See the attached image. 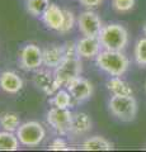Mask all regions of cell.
<instances>
[{
  "instance_id": "cell-1",
  "label": "cell",
  "mask_w": 146,
  "mask_h": 152,
  "mask_svg": "<svg viewBox=\"0 0 146 152\" xmlns=\"http://www.w3.org/2000/svg\"><path fill=\"white\" fill-rule=\"evenodd\" d=\"M95 61H97L98 67L103 71H106L111 76L123 75L130 66L128 58L121 51L104 50L98 53Z\"/></svg>"
},
{
  "instance_id": "cell-2",
  "label": "cell",
  "mask_w": 146,
  "mask_h": 152,
  "mask_svg": "<svg viewBox=\"0 0 146 152\" xmlns=\"http://www.w3.org/2000/svg\"><path fill=\"white\" fill-rule=\"evenodd\" d=\"M98 38L103 48L111 51H122L128 43V33L126 28L117 23L103 26Z\"/></svg>"
},
{
  "instance_id": "cell-3",
  "label": "cell",
  "mask_w": 146,
  "mask_h": 152,
  "mask_svg": "<svg viewBox=\"0 0 146 152\" xmlns=\"http://www.w3.org/2000/svg\"><path fill=\"white\" fill-rule=\"evenodd\" d=\"M108 107L113 115L122 122H132L137 115V102L132 95H113Z\"/></svg>"
},
{
  "instance_id": "cell-4",
  "label": "cell",
  "mask_w": 146,
  "mask_h": 152,
  "mask_svg": "<svg viewBox=\"0 0 146 152\" xmlns=\"http://www.w3.org/2000/svg\"><path fill=\"white\" fill-rule=\"evenodd\" d=\"M80 58L81 57L78 53L67 55V56H65L62 62L54 70L56 79H57V81L61 86H66L71 80L80 76V74L83 71V65H81V60Z\"/></svg>"
},
{
  "instance_id": "cell-5",
  "label": "cell",
  "mask_w": 146,
  "mask_h": 152,
  "mask_svg": "<svg viewBox=\"0 0 146 152\" xmlns=\"http://www.w3.org/2000/svg\"><path fill=\"white\" fill-rule=\"evenodd\" d=\"M17 137L21 145L26 147H36L42 143L46 137V131L41 123L36 121H29L22 123L17 129Z\"/></svg>"
},
{
  "instance_id": "cell-6",
  "label": "cell",
  "mask_w": 146,
  "mask_h": 152,
  "mask_svg": "<svg viewBox=\"0 0 146 152\" xmlns=\"http://www.w3.org/2000/svg\"><path fill=\"white\" fill-rule=\"evenodd\" d=\"M73 113L67 108H51L47 113V123L52 127L61 136L70 134V127H71Z\"/></svg>"
},
{
  "instance_id": "cell-7",
  "label": "cell",
  "mask_w": 146,
  "mask_h": 152,
  "mask_svg": "<svg viewBox=\"0 0 146 152\" xmlns=\"http://www.w3.org/2000/svg\"><path fill=\"white\" fill-rule=\"evenodd\" d=\"M21 67L26 71L38 70L43 65V52L36 45H27L22 48L19 56Z\"/></svg>"
},
{
  "instance_id": "cell-8",
  "label": "cell",
  "mask_w": 146,
  "mask_h": 152,
  "mask_svg": "<svg viewBox=\"0 0 146 152\" xmlns=\"http://www.w3.org/2000/svg\"><path fill=\"white\" fill-rule=\"evenodd\" d=\"M78 27L83 36L87 37H99L101 31L103 28L101 18L97 13L92 10H85L79 15Z\"/></svg>"
},
{
  "instance_id": "cell-9",
  "label": "cell",
  "mask_w": 146,
  "mask_h": 152,
  "mask_svg": "<svg viewBox=\"0 0 146 152\" xmlns=\"http://www.w3.org/2000/svg\"><path fill=\"white\" fill-rule=\"evenodd\" d=\"M67 91L71 94L73 99H75L76 102H84L89 99L93 95V85L89 80L78 76L74 80H71L66 86Z\"/></svg>"
},
{
  "instance_id": "cell-10",
  "label": "cell",
  "mask_w": 146,
  "mask_h": 152,
  "mask_svg": "<svg viewBox=\"0 0 146 152\" xmlns=\"http://www.w3.org/2000/svg\"><path fill=\"white\" fill-rule=\"evenodd\" d=\"M33 83L40 90H42L46 95H54L60 89L61 85L59 84L55 72H51L48 70H41L36 72L33 77Z\"/></svg>"
},
{
  "instance_id": "cell-11",
  "label": "cell",
  "mask_w": 146,
  "mask_h": 152,
  "mask_svg": "<svg viewBox=\"0 0 146 152\" xmlns=\"http://www.w3.org/2000/svg\"><path fill=\"white\" fill-rule=\"evenodd\" d=\"M101 41L98 37H87L76 42V52L81 58H93L101 52Z\"/></svg>"
},
{
  "instance_id": "cell-12",
  "label": "cell",
  "mask_w": 146,
  "mask_h": 152,
  "mask_svg": "<svg viewBox=\"0 0 146 152\" xmlns=\"http://www.w3.org/2000/svg\"><path fill=\"white\" fill-rule=\"evenodd\" d=\"M42 20L43 23L54 31H60L64 22V9H61L57 4H50L48 8L42 14Z\"/></svg>"
},
{
  "instance_id": "cell-13",
  "label": "cell",
  "mask_w": 146,
  "mask_h": 152,
  "mask_svg": "<svg viewBox=\"0 0 146 152\" xmlns=\"http://www.w3.org/2000/svg\"><path fill=\"white\" fill-rule=\"evenodd\" d=\"M23 88V80L14 71H4L0 74V89L7 94H17Z\"/></svg>"
},
{
  "instance_id": "cell-14",
  "label": "cell",
  "mask_w": 146,
  "mask_h": 152,
  "mask_svg": "<svg viewBox=\"0 0 146 152\" xmlns=\"http://www.w3.org/2000/svg\"><path fill=\"white\" fill-rule=\"evenodd\" d=\"M43 52V65L50 70H55L65 58L64 46H50L42 50Z\"/></svg>"
},
{
  "instance_id": "cell-15",
  "label": "cell",
  "mask_w": 146,
  "mask_h": 152,
  "mask_svg": "<svg viewBox=\"0 0 146 152\" xmlns=\"http://www.w3.org/2000/svg\"><path fill=\"white\" fill-rule=\"evenodd\" d=\"M92 129V119L87 113H74L71 127H70V134L74 136H81L84 133Z\"/></svg>"
},
{
  "instance_id": "cell-16",
  "label": "cell",
  "mask_w": 146,
  "mask_h": 152,
  "mask_svg": "<svg viewBox=\"0 0 146 152\" xmlns=\"http://www.w3.org/2000/svg\"><path fill=\"white\" fill-rule=\"evenodd\" d=\"M80 147L84 151H111L113 150V145L111 142L101 136H94V137L85 140Z\"/></svg>"
},
{
  "instance_id": "cell-17",
  "label": "cell",
  "mask_w": 146,
  "mask_h": 152,
  "mask_svg": "<svg viewBox=\"0 0 146 152\" xmlns=\"http://www.w3.org/2000/svg\"><path fill=\"white\" fill-rule=\"evenodd\" d=\"M107 89L113 95H132L134 90L128 83L122 80L120 76H113L107 81Z\"/></svg>"
},
{
  "instance_id": "cell-18",
  "label": "cell",
  "mask_w": 146,
  "mask_h": 152,
  "mask_svg": "<svg viewBox=\"0 0 146 152\" xmlns=\"http://www.w3.org/2000/svg\"><path fill=\"white\" fill-rule=\"evenodd\" d=\"M21 142L15 132L1 131L0 132V151H17Z\"/></svg>"
},
{
  "instance_id": "cell-19",
  "label": "cell",
  "mask_w": 146,
  "mask_h": 152,
  "mask_svg": "<svg viewBox=\"0 0 146 152\" xmlns=\"http://www.w3.org/2000/svg\"><path fill=\"white\" fill-rule=\"evenodd\" d=\"M21 124H22L21 118L15 113H4L0 117V126H1L4 131L17 132V129L19 128Z\"/></svg>"
},
{
  "instance_id": "cell-20",
  "label": "cell",
  "mask_w": 146,
  "mask_h": 152,
  "mask_svg": "<svg viewBox=\"0 0 146 152\" xmlns=\"http://www.w3.org/2000/svg\"><path fill=\"white\" fill-rule=\"evenodd\" d=\"M71 94L66 90H57L54 94V98L51 99V103L54 104V107L57 108H69L71 105Z\"/></svg>"
},
{
  "instance_id": "cell-21",
  "label": "cell",
  "mask_w": 146,
  "mask_h": 152,
  "mask_svg": "<svg viewBox=\"0 0 146 152\" xmlns=\"http://www.w3.org/2000/svg\"><path fill=\"white\" fill-rule=\"evenodd\" d=\"M50 5V0H27V10L33 17H40Z\"/></svg>"
},
{
  "instance_id": "cell-22",
  "label": "cell",
  "mask_w": 146,
  "mask_h": 152,
  "mask_svg": "<svg viewBox=\"0 0 146 152\" xmlns=\"http://www.w3.org/2000/svg\"><path fill=\"white\" fill-rule=\"evenodd\" d=\"M135 60L137 65L146 66V37L139 39L135 46Z\"/></svg>"
},
{
  "instance_id": "cell-23",
  "label": "cell",
  "mask_w": 146,
  "mask_h": 152,
  "mask_svg": "<svg viewBox=\"0 0 146 152\" xmlns=\"http://www.w3.org/2000/svg\"><path fill=\"white\" fill-rule=\"evenodd\" d=\"M75 26V15L73 12H70L69 9H64V22H62V27H61V29L59 31L60 33H65L70 32L74 28Z\"/></svg>"
},
{
  "instance_id": "cell-24",
  "label": "cell",
  "mask_w": 146,
  "mask_h": 152,
  "mask_svg": "<svg viewBox=\"0 0 146 152\" xmlns=\"http://www.w3.org/2000/svg\"><path fill=\"white\" fill-rule=\"evenodd\" d=\"M112 5L114 10L120 13L130 12L135 5V0H112Z\"/></svg>"
},
{
  "instance_id": "cell-25",
  "label": "cell",
  "mask_w": 146,
  "mask_h": 152,
  "mask_svg": "<svg viewBox=\"0 0 146 152\" xmlns=\"http://www.w3.org/2000/svg\"><path fill=\"white\" fill-rule=\"evenodd\" d=\"M48 150H51V151H69L70 147L62 138H56L52 143L48 146Z\"/></svg>"
},
{
  "instance_id": "cell-26",
  "label": "cell",
  "mask_w": 146,
  "mask_h": 152,
  "mask_svg": "<svg viewBox=\"0 0 146 152\" xmlns=\"http://www.w3.org/2000/svg\"><path fill=\"white\" fill-rule=\"evenodd\" d=\"M79 1L87 8H95L98 5H101L103 0H79Z\"/></svg>"
},
{
  "instance_id": "cell-27",
  "label": "cell",
  "mask_w": 146,
  "mask_h": 152,
  "mask_svg": "<svg viewBox=\"0 0 146 152\" xmlns=\"http://www.w3.org/2000/svg\"><path fill=\"white\" fill-rule=\"evenodd\" d=\"M142 31H144V33H145V36H146V23L144 24V27H142Z\"/></svg>"
},
{
  "instance_id": "cell-28",
  "label": "cell",
  "mask_w": 146,
  "mask_h": 152,
  "mask_svg": "<svg viewBox=\"0 0 146 152\" xmlns=\"http://www.w3.org/2000/svg\"><path fill=\"white\" fill-rule=\"evenodd\" d=\"M145 90H146V83H145Z\"/></svg>"
},
{
  "instance_id": "cell-29",
  "label": "cell",
  "mask_w": 146,
  "mask_h": 152,
  "mask_svg": "<svg viewBox=\"0 0 146 152\" xmlns=\"http://www.w3.org/2000/svg\"><path fill=\"white\" fill-rule=\"evenodd\" d=\"M0 117H1V115H0Z\"/></svg>"
}]
</instances>
